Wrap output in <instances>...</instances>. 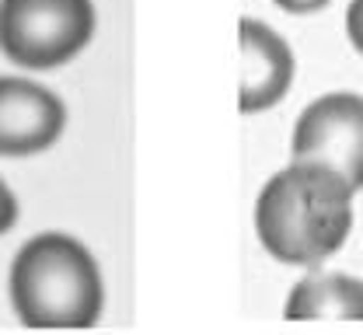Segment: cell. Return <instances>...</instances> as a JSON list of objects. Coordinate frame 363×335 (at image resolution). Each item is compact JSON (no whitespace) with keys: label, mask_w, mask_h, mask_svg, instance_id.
Segmentation results:
<instances>
[{"label":"cell","mask_w":363,"mask_h":335,"mask_svg":"<svg viewBox=\"0 0 363 335\" xmlns=\"http://www.w3.org/2000/svg\"><path fill=\"white\" fill-rule=\"evenodd\" d=\"M67 126L63 101L43 84L0 77V157L43 154Z\"/></svg>","instance_id":"obj_5"},{"label":"cell","mask_w":363,"mask_h":335,"mask_svg":"<svg viewBox=\"0 0 363 335\" xmlns=\"http://www.w3.org/2000/svg\"><path fill=\"white\" fill-rule=\"evenodd\" d=\"M272 4L283 7V11H290V14H315L328 0H272Z\"/></svg>","instance_id":"obj_10"},{"label":"cell","mask_w":363,"mask_h":335,"mask_svg":"<svg viewBox=\"0 0 363 335\" xmlns=\"http://www.w3.org/2000/svg\"><path fill=\"white\" fill-rule=\"evenodd\" d=\"M14 220H18V199H14V192L0 182V234H7L14 227Z\"/></svg>","instance_id":"obj_9"},{"label":"cell","mask_w":363,"mask_h":335,"mask_svg":"<svg viewBox=\"0 0 363 335\" xmlns=\"http://www.w3.org/2000/svg\"><path fill=\"white\" fill-rule=\"evenodd\" d=\"M241 52H245V84H241V112H262L294 84V52L269 25L245 18L241 21Z\"/></svg>","instance_id":"obj_6"},{"label":"cell","mask_w":363,"mask_h":335,"mask_svg":"<svg viewBox=\"0 0 363 335\" xmlns=\"http://www.w3.org/2000/svg\"><path fill=\"white\" fill-rule=\"evenodd\" d=\"M91 35V0H0V49L18 67H63L88 46Z\"/></svg>","instance_id":"obj_3"},{"label":"cell","mask_w":363,"mask_h":335,"mask_svg":"<svg viewBox=\"0 0 363 335\" xmlns=\"http://www.w3.org/2000/svg\"><path fill=\"white\" fill-rule=\"evenodd\" d=\"M286 318L311 322V318H339L363 322V283L346 273H308L286 297Z\"/></svg>","instance_id":"obj_7"},{"label":"cell","mask_w":363,"mask_h":335,"mask_svg":"<svg viewBox=\"0 0 363 335\" xmlns=\"http://www.w3.org/2000/svg\"><path fill=\"white\" fill-rule=\"evenodd\" d=\"M101 273L81 241L39 234L11 266V304L28 329H91L101 314Z\"/></svg>","instance_id":"obj_2"},{"label":"cell","mask_w":363,"mask_h":335,"mask_svg":"<svg viewBox=\"0 0 363 335\" xmlns=\"http://www.w3.org/2000/svg\"><path fill=\"white\" fill-rule=\"evenodd\" d=\"M346 32H350V42L357 46V52H363V0L350 4V11H346Z\"/></svg>","instance_id":"obj_8"},{"label":"cell","mask_w":363,"mask_h":335,"mask_svg":"<svg viewBox=\"0 0 363 335\" xmlns=\"http://www.w3.org/2000/svg\"><path fill=\"white\" fill-rule=\"evenodd\" d=\"M294 161H318L363 189V98L325 95L311 101L294 130Z\"/></svg>","instance_id":"obj_4"},{"label":"cell","mask_w":363,"mask_h":335,"mask_svg":"<svg viewBox=\"0 0 363 335\" xmlns=\"http://www.w3.org/2000/svg\"><path fill=\"white\" fill-rule=\"evenodd\" d=\"M353 186L335 168L294 161L276 171L255 203V234L276 262L315 269L353 227Z\"/></svg>","instance_id":"obj_1"}]
</instances>
